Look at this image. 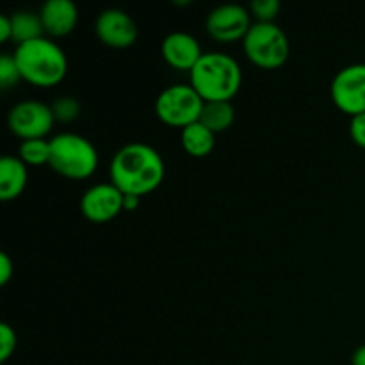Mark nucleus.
I'll return each instance as SVG.
<instances>
[{"label":"nucleus","mask_w":365,"mask_h":365,"mask_svg":"<svg viewBox=\"0 0 365 365\" xmlns=\"http://www.w3.org/2000/svg\"><path fill=\"white\" fill-rule=\"evenodd\" d=\"M235 120V109L230 102H205L203 103L200 121L214 134L225 132L232 127Z\"/></svg>","instance_id":"f3484780"},{"label":"nucleus","mask_w":365,"mask_h":365,"mask_svg":"<svg viewBox=\"0 0 365 365\" xmlns=\"http://www.w3.org/2000/svg\"><path fill=\"white\" fill-rule=\"evenodd\" d=\"M349 134H351V139L356 145L365 148V113L351 116V121H349Z\"/></svg>","instance_id":"5701e85b"},{"label":"nucleus","mask_w":365,"mask_h":365,"mask_svg":"<svg viewBox=\"0 0 365 365\" xmlns=\"http://www.w3.org/2000/svg\"><path fill=\"white\" fill-rule=\"evenodd\" d=\"M11 21H13V39L18 45L25 41H32V39L43 38L45 27H43L39 13L27 9L14 11L11 14Z\"/></svg>","instance_id":"dca6fc26"},{"label":"nucleus","mask_w":365,"mask_h":365,"mask_svg":"<svg viewBox=\"0 0 365 365\" xmlns=\"http://www.w3.org/2000/svg\"><path fill=\"white\" fill-rule=\"evenodd\" d=\"M331 98L344 113L356 116L365 113V63L348 64L331 81Z\"/></svg>","instance_id":"6e6552de"},{"label":"nucleus","mask_w":365,"mask_h":365,"mask_svg":"<svg viewBox=\"0 0 365 365\" xmlns=\"http://www.w3.org/2000/svg\"><path fill=\"white\" fill-rule=\"evenodd\" d=\"M50 107H52L56 121H61V123H70V121L77 120V116L81 114V102L70 95H63L56 98Z\"/></svg>","instance_id":"6ab92c4d"},{"label":"nucleus","mask_w":365,"mask_h":365,"mask_svg":"<svg viewBox=\"0 0 365 365\" xmlns=\"http://www.w3.org/2000/svg\"><path fill=\"white\" fill-rule=\"evenodd\" d=\"M20 159L25 164L31 166H39V164H48L50 160V139L36 138V139H24L20 143Z\"/></svg>","instance_id":"a211bd4d"},{"label":"nucleus","mask_w":365,"mask_h":365,"mask_svg":"<svg viewBox=\"0 0 365 365\" xmlns=\"http://www.w3.org/2000/svg\"><path fill=\"white\" fill-rule=\"evenodd\" d=\"M250 9L235 2L220 4L207 14V32L217 41H235L242 39L252 27Z\"/></svg>","instance_id":"1a4fd4ad"},{"label":"nucleus","mask_w":365,"mask_h":365,"mask_svg":"<svg viewBox=\"0 0 365 365\" xmlns=\"http://www.w3.org/2000/svg\"><path fill=\"white\" fill-rule=\"evenodd\" d=\"M95 32L102 43L113 48H127L138 39V25L123 9H103L95 20Z\"/></svg>","instance_id":"9b49d317"},{"label":"nucleus","mask_w":365,"mask_h":365,"mask_svg":"<svg viewBox=\"0 0 365 365\" xmlns=\"http://www.w3.org/2000/svg\"><path fill=\"white\" fill-rule=\"evenodd\" d=\"M16 344L18 337L14 328L7 323L0 324V362L9 360V356L13 355L14 349H16Z\"/></svg>","instance_id":"4be33fe9"},{"label":"nucleus","mask_w":365,"mask_h":365,"mask_svg":"<svg viewBox=\"0 0 365 365\" xmlns=\"http://www.w3.org/2000/svg\"><path fill=\"white\" fill-rule=\"evenodd\" d=\"M48 164L63 177L82 180L95 173L98 166V152L84 135L61 132L50 139Z\"/></svg>","instance_id":"20e7f679"},{"label":"nucleus","mask_w":365,"mask_h":365,"mask_svg":"<svg viewBox=\"0 0 365 365\" xmlns=\"http://www.w3.org/2000/svg\"><path fill=\"white\" fill-rule=\"evenodd\" d=\"M280 7V0H252L250 13L257 18V21H274Z\"/></svg>","instance_id":"412c9836"},{"label":"nucleus","mask_w":365,"mask_h":365,"mask_svg":"<svg viewBox=\"0 0 365 365\" xmlns=\"http://www.w3.org/2000/svg\"><path fill=\"white\" fill-rule=\"evenodd\" d=\"M14 264L11 260V257L6 252L0 253V285H6L9 282V278L13 277Z\"/></svg>","instance_id":"b1692460"},{"label":"nucleus","mask_w":365,"mask_h":365,"mask_svg":"<svg viewBox=\"0 0 365 365\" xmlns=\"http://www.w3.org/2000/svg\"><path fill=\"white\" fill-rule=\"evenodd\" d=\"M24 81L34 86L50 88L66 75L68 59L57 43L48 38H38L16 45L13 52Z\"/></svg>","instance_id":"7ed1b4c3"},{"label":"nucleus","mask_w":365,"mask_h":365,"mask_svg":"<svg viewBox=\"0 0 365 365\" xmlns=\"http://www.w3.org/2000/svg\"><path fill=\"white\" fill-rule=\"evenodd\" d=\"M45 32L52 36H66L75 29L78 9L73 0H46L39 9Z\"/></svg>","instance_id":"ddd939ff"},{"label":"nucleus","mask_w":365,"mask_h":365,"mask_svg":"<svg viewBox=\"0 0 365 365\" xmlns=\"http://www.w3.org/2000/svg\"><path fill=\"white\" fill-rule=\"evenodd\" d=\"M351 365H365V344L356 348V351L353 353Z\"/></svg>","instance_id":"bb28decb"},{"label":"nucleus","mask_w":365,"mask_h":365,"mask_svg":"<svg viewBox=\"0 0 365 365\" xmlns=\"http://www.w3.org/2000/svg\"><path fill=\"white\" fill-rule=\"evenodd\" d=\"M203 103L205 100L191 84L178 82L159 93L155 100V114L164 123L184 128L200 120Z\"/></svg>","instance_id":"423d86ee"},{"label":"nucleus","mask_w":365,"mask_h":365,"mask_svg":"<svg viewBox=\"0 0 365 365\" xmlns=\"http://www.w3.org/2000/svg\"><path fill=\"white\" fill-rule=\"evenodd\" d=\"M182 146L187 153L195 157H205L209 155L216 145V134L205 127L202 121H195V123L187 125L182 128L180 132Z\"/></svg>","instance_id":"2eb2a0df"},{"label":"nucleus","mask_w":365,"mask_h":365,"mask_svg":"<svg viewBox=\"0 0 365 365\" xmlns=\"http://www.w3.org/2000/svg\"><path fill=\"white\" fill-rule=\"evenodd\" d=\"M0 39L2 41L13 39V21H11V14H0Z\"/></svg>","instance_id":"393cba45"},{"label":"nucleus","mask_w":365,"mask_h":365,"mask_svg":"<svg viewBox=\"0 0 365 365\" xmlns=\"http://www.w3.org/2000/svg\"><path fill=\"white\" fill-rule=\"evenodd\" d=\"M123 200L125 195L113 182H102L86 189L81 198V212L89 221L106 223L121 212Z\"/></svg>","instance_id":"9d476101"},{"label":"nucleus","mask_w":365,"mask_h":365,"mask_svg":"<svg viewBox=\"0 0 365 365\" xmlns=\"http://www.w3.org/2000/svg\"><path fill=\"white\" fill-rule=\"evenodd\" d=\"M246 57L260 68H278L289 59L291 43L274 21H253L242 38Z\"/></svg>","instance_id":"39448f33"},{"label":"nucleus","mask_w":365,"mask_h":365,"mask_svg":"<svg viewBox=\"0 0 365 365\" xmlns=\"http://www.w3.org/2000/svg\"><path fill=\"white\" fill-rule=\"evenodd\" d=\"M164 61L170 66L178 68V70H189L195 68L200 57L203 56L200 41L192 34L185 31H173L163 39L160 45Z\"/></svg>","instance_id":"f8f14e48"},{"label":"nucleus","mask_w":365,"mask_h":365,"mask_svg":"<svg viewBox=\"0 0 365 365\" xmlns=\"http://www.w3.org/2000/svg\"><path fill=\"white\" fill-rule=\"evenodd\" d=\"M163 155L148 143L134 141L121 146L110 159V182L123 195H148L164 180Z\"/></svg>","instance_id":"f257e3e1"},{"label":"nucleus","mask_w":365,"mask_h":365,"mask_svg":"<svg viewBox=\"0 0 365 365\" xmlns=\"http://www.w3.org/2000/svg\"><path fill=\"white\" fill-rule=\"evenodd\" d=\"M20 81L21 73L14 56L13 53H2L0 56V86H2V89L13 88Z\"/></svg>","instance_id":"aec40b11"},{"label":"nucleus","mask_w":365,"mask_h":365,"mask_svg":"<svg viewBox=\"0 0 365 365\" xmlns=\"http://www.w3.org/2000/svg\"><path fill=\"white\" fill-rule=\"evenodd\" d=\"M27 164L14 155H4L0 159V198L4 202L16 198L27 185Z\"/></svg>","instance_id":"4468645a"},{"label":"nucleus","mask_w":365,"mask_h":365,"mask_svg":"<svg viewBox=\"0 0 365 365\" xmlns=\"http://www.w3.org/2000/svg\"><path fill=\"white\" fill-rule=\"evenodd\" d=\"M189 84L205 102H230L242 84L241 66L227 52H203L189 71Z\"/></svg>","instance_id":"f03ea898"},{"label":"nucleus","mask_w":365,"mask_h":365,"mask_svg":"<svg viewBox=\"0 0 365 365\" xmlns=\"http://www.w3.org/2000/svg\"><path fill=\"white\" fill-rule=\"evenodd\" d=\"M139 203H141V196H138V195H125L123 209L135 210L139 207Z\"/></svg>","instance_id":"a878e982"},{"label":"nucleus","mask_w":365,"mask_h":365,"mask_svg":"<svg viewBox=\"0 0 365 365\" xmlns=\"http://www.w3.org/2000/svg\"><path fill=\"white\" fill-rule=\"evenodd\" d=\"M56 118L52 107L41 100H21L7 113V125L13 134L24 139L45 138L52 130Z\"/></svg>","instance_id":"0eeeda50"}]
</instances>
